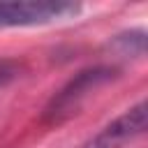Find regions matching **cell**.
I'll return each mask as SVG.
<instances>
[{"mask_svg": "<svg viewBox=\"0 0 148 148\" xmlns=\"http://www.w3.org/2000/svg\"><path fill=\"white\" fill-rule=\"evenodd\" d=\"M113 76V69L109 67H92L86 72H79L44 109V123L46 125H60L69 120L74 113H79L81 104L90 97L92 90H97L102 83H106Z\"/></svg>", "mask_w": 148, "mask_h": 148, "instance_id": "6da1fadb", "label": "cell"}, {"mask_svg": "<svg viewBox=\"0 0 148 148\" xmlns=\"http://www.w3.org/2000/svg\"><path fill=\"white\" fill-rule=\"evenodd\" d=\"M76 12V5L69 2H49V0H21V2H0V25H42L53 18H62Z\"/></svg>", "mask_w": 148, "mask_h": 148, "instance_id": "7a4b0ae2", "label": "cell"}, {"mask_svg": "<svg viewBox=\"0 0 148 148\" xmlns=\"http://www.w3.org/2000/svg\"><path fill=\"white\" fill-rule=\"evenodd\" d=\"M146 123H148V104L141 99L139 104L127 109L123 116H118L113 123L102 127L81 148H123L125 143H130L139 134H143Z\"/></svg>", "mask_w": 148, "mask_h": 148, "instance_id": "3957f363", "label": "cell"}]
</instances>
